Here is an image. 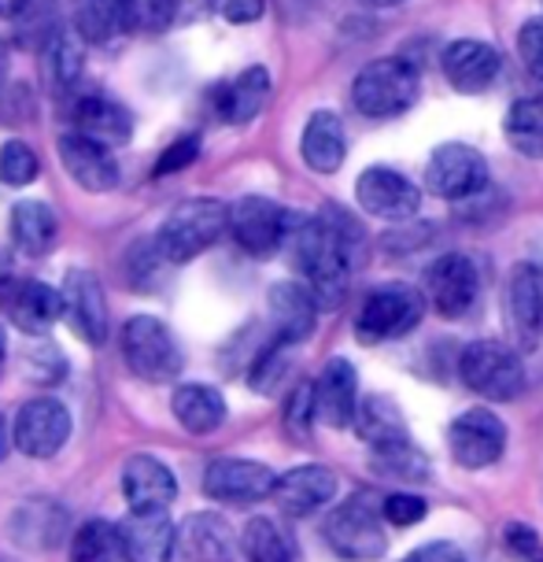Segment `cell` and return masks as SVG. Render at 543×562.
Returning <instances> with one entry per match:
<instances>
[{"mask_svg":"<svg viewBox=\"0 0 543 562\" xmlns=\"http://www.w3.org/2000/svg\"><path fill=\"white\" fill-rule=\"evenodd\" d=\"M285 245L318 304L337 307L348 293V274H351V267H355V259H351L348 245L340 240L337 229L321 215L318 218L289 215Z\"/></svg>","mask_w":543,"mask_h":562,"instance_id":"1","label":"cell"},{"mask_svg":"<svg viewBox=\"0 0 543 562\" xmlns=\"http://www.w3.org/2000/svg\"><path fill=\"white\" fill-rule=\"evenodd\" d=\"M229 229V207L218 204L211 196H196L178 204L170 215L163 218L156 234V252L167 259V263H189L200 252H207L218 237Z\"/></svg>","mask_w":543,"mask_h":562,"instance_id":"2","label":"cell"},{"mask_svg":"<svg viewBox=\"0 0 543 562\" xmlns=\"http://www.w3.org/2000/svg\"><path fill=\"white\" fill-rule=\"evenodd\" d=\"M418 89H421L418 67H410L399 56H385L366 64L355 75V82H351V104L366 119H396L415 108Z\"/></svg>","mask_w":543,"mask_h":562,"instance_id":"3","label":"cell"},{"mask_svg":"<svg viewBox=\"0 0 543 562\" xmlns=\"http://www.w3.org/2000/svg\"><path fill=\"white\" fill-rule=\"evenodd\" d=\"M459 374L470 393L491 400V404H510V400L525 393L521 351L514 345H499V340H474V345L462 348Z\"/></svg>","mask_w":543,"mask_h":562,"instance_id":"4","label":"cell"},{"mask_svg":"<svg viewBox=\"0 0 543 562\" xmlns=\"http://www.w3.org/2000/svg\"><path fill=\"white\" fill-rule=\"evenodd\" d=\"M385 510H377L374 496H351L344 499L333 515L326 518V544L348 562H377L385 555L388 540H385Z\"/></svg>","mask_w":543,"mask_h":562,"instance_id":"5","label":"cell"},{"mask_svg":"<svg viewBox=\"0 0 543 562\" xmlns=\"http://www.w3.org/2000/svg\"><path fill=\"white\" fill-rule=\"evenodd\" d=\"M426 315V293L404 281H388L374 289L355 318V337L362 345H385V340L407 337Z\"/></svg>","mask_w":543,"mask_h":562,"instance_id":"6","label":"cell"},{"mask_svg":"<svg viewBox=\"0 0 543 562\" xmlns=\"http://www.w3.org/2000/svg\"><path fill=\"white\" fill-rule=\"evenodd\" d=\"M118 345H123V359L129 367V374H137L140 381H170L181 374V348L174 334L159 323L156 315H134L118 334Z\"/></svg>","mask_w":543,"mask_h":562,"instance_id":"7","label":"cell"},{"mask_svg":"<svg viewBox=\"0 0 543 562\" xmlns=\"http://www.w3.org/2000/svg\"><path fill=\"white\" fill-rule=\"evenodd\" d=\"M502 326L521 356L543 345V274L540 267L518 263L502 289Z\"/></svg>","mask_w":543,"mask_h":562,"instance_id":"8","label":"cell"},{"mask_svg":"<svg viewBox=\"0 0 543 562\" xmlns=\"http://www.w3.org/2000/svg\"><path fill=\"white\" fill-rule=\"evenodd\" d=\"M488 186V159L474 145L448 140V145L432 148L426 167V189L440 200H470L480 196Z\"/></svg>","mask_w":543,"mask_h":562,"instance_id":"9","label":"cell"},{"mask_svg":"<svg viewBox=\"0 0 543 562\" xmlns=\"http://www.w3.org/2000/svg\"><path fill=\"white\" fill-rule=\"evenodd\" d=\"M448 448H451V459H455L462 470H485L491 463H499L502 451H507V426H502V418L496 411L474 407L451 422Z\"/></svg>","mask_w":543,"mask_h":562,"instance_id":"10","label":"cell"},{"mask_svg":"<svg viewBox=\"0 0 543 562\" xmlns=\"http://www.w3.org/2000/svg\"><path fill=\"white\" fill-rule=\"evenodd\" d=\"M421 293L437 315L444 318H466L474 311L477 296H480V278H477V267L470 256L462 252H451V256H440L432 259L429 270H426V285Z\"/></svg>","mask_w":543,"mask_h":562,"instance_id":"11","label":"cell"},{"mask_svg":"<svg viewBox=\"0 0 543 562\" xmlns=\"http://www.w3.org/2000/svg\"><path fill=\"white\" fill-rule=\"evenodd\" d=\"M274 470L259 459H215L207 470H204V492L218 504H229V507H251L259 499H270L274 496Z\"/></svg>","mask_w":543,"mask_h":562,"instance_id":"12","label":"cell"},{"mask_svg":"<svg viewBox=\"0 0 543 562\" xmlns=\"http://www.w3.org/2000/svg\"><path fill=\"white\" fill-rule=\"evenodd\" d=\"M229 229H234L237 245L245 248L248 256L270 259L285 245L289 211L278 207L274 200H267V196H240L237 204L229 207Z\"/></svg>","mask_w":543,"mask_h":562,"instance_id":"13","label":"cell"},{"mask_svg":"<svg viewBox=\"0 0 543 562\" xmlns=\"http://www.w3.org/2000/svg\"><path fill=\"white\" fill-rule=\"evenodd\" d=\"M355 196L362 211H370L374 218H385V223H407L421 207V189L392 167L362 170L355 182Z\"/></svg>","mask_w":543,"mask_h":562,"instance_id":"14","label":"cell"},{"mask_svg":"<svg viewBox=\"0 0 543 562\" xmlns=\"http://www.w3.org/2000/svg\"><path fill=\"white\" fill-rule=\"evenodd\" d=\"M70 437V411L53 396L30 400L15 415V448L30 459H53Z\"/></svg>","mask_w":543,"mask_h":562,"instance_id":"15","label":"cell"},{"mask_svg":"<svg viewBox=\"0 0 543 562\" xmlns=\"http://www.w3.org/2000/svg\"><path fill=\"white\" fill-rule=\"evenodd\" d=\"M115 529L123 562H174L178 555V529L167 510H129Z\"/></svg>","mask_w":543,"mask_h":562,"instance_id":"16","label":"cell"},{"mask_svg":"<svg viewBox=\"0 0 543 562\" xmlns=\"http://www.w3.org/2000/svg\"><path fill=\"white\" fill-rule=\"evenodd\" d=\"M64 315L70 329L86 340V345L100 348L108 340V300L104 285L93 270H70L64 278Z\"/></svg>","mask_w":543,"mask_h":562,"instance_id":"17","label":"cell"},{"mask_svg":"<svg viewBox=\"0 0 543 562\" xmlns=\"http://www.w3.org/2000/svg\"><path fill=\"white\" fill-rule=\"evenodd\" d=\"M337 496V474L326 467H296L278 477L274 504L285 518H310L315 510L333 504Z\"/></svg>","mask_w":543,"mask_h":562,"instance_id":"18","label":"cell"},{"mask_svg":"<svg viewBox=\"0 0 543 562\" xmlns=\"http://www.w3.org/2000/svg\"><path fill=\"white\" fill-rule=\"evenodd\" d=\"M59 159H64L67 175L82 189H89V193H108V189L118 186V164L112 148L78 134V130L59 137Z\"/></svg>","mask_w":543,"mask_h":562,"instance_id":"19","label":"cell"},{"mask_svg":"<svg viewBox=\"0 0 543 562\" xmlns=\"http://www.w3.org/2000/svg\"><path fill=\"white\" fill-rule=\"evenodd\" d=\"M502 56L499 48H491L488 42H474V37H462L444 48V78L451 89L474 97L491 89V82L499 78Z\"/></svg>","mask_w":543,"mask_h":562,"instance_id":"20","label":"cell"},{"mask_svg":"<svg viewBox=\"0 0 543 562\" xmlns=\"http://www.w3.org/2000/svg\"><path fill=\"white\" fill-rule=\"evenodd\" d=\"M123 496L129 510H167L178 496V477L156 456H129L123 467Z\"/></svg>","mask_w":543,"mask_h":562,"instance_id":"21","label":"cell"},{"mask_svg":"<svg viewBox=\"0 0 543 562\" xmlns=\"http://www.w3.org/2000/svg\"><path fill=\"white\" fill-rule=\"evenodd\" d=\"M318 418L333 429H348L359 407V378L348 359H329L315 381Z\"/></svg>","mask_w":543,"mask_h":562,"instance_id":"22","label":"cell"},{"mask_svg":"<svg viewBox=\"0 0 543 562\" xmlns=\"http://www.w3.org/2000/svg\"><path fill=\"white\" fill-rule=\"evenodd\" d=\"M181 562H237L234 529L218 515H193L178 529V555Z\"/></svg>","mask_w":543,"mask_h":562,"instance_id":"23","label":"cell"},{"mask_svg":"<svg viewBox=\"0 0 543 562\" xmlns=\"http://www.w3.org/2000/svg\"><path fill=\"white\" fill-rule=\"evenodd\" d=\"M318 300L307 285H296V281H278L270 289V315H274V329L278 340H289V345H299L315 334L318 323Z\"/></svg>","mask_w":543,"mask_h":562,"instance_id":"24","label":"cell"},{"mask_svg":"<svg viewBox=\"0 0 543 562\" xmlns=\"http://www.w3.org/2000/svg\"><path fill=\"white\" fill-rule=\"evenodd\" d=\"M299 156L315 175H337L348 156L344 123L333 112H315L307 119L304 137H299Z\"/></svg>","mask_w":543,"mask_h":562,"instance_id":"25","label":"cell"},{"mask_svg":"<svg viewBox=\"0 0 543 562\" xmlns=\"http://www.w3.org/2000/svg\"><path fill=\"white\" fill-rule=\"evenodd\" d=\"M267 100H270V70L248 67V70H240L237 78H229L226 86H218L215 108H218V119H226V123H234V126H245L263 112Z\"/></svg>","mask_w":543,"mask_h":562,"instance_id":"26","label":"cell"},{"mask_svg":"<svg viewBox=\"0 0 543 562\" xmlns=\"http://www.w3.org/2000/svg\"><path fill=\"white\" fill-rule=\"evenodd\" d=\"M8 311H12V323L23 334L45 337L64 318V293L45 285V281H23V285H15L12 300H8Z\"/></svg>","mask_w":543,"mask_h":562,"instance_id":"27","label":"cell"},{"mask_svg":"<svg viewBox=\"0 0 543 562\" xmlns=\"http://www.w3.org/2000/svg\"><path fill=\"white\" fill-rule=\"evenodd\" d=\"M75 130L86 137L100 140V145L108 148H118L126 145L129 134H134V115L126 112L123 104H115V100H104V97H86L75 104Z\"/></svg>","mask_w":543,"mask_h":562,"instance_id":"28","label":"cell"},{"mask_svg":"<svg viewBox=\"0 0 543 562\" xmlns=\"http://www.w3.org/2000/svg\"><path fill=\"white\" fill-rule=\"evenodd\" d=\"M67 533V510L48 499H30L12 515V540L19 548L48 551Z\"/></svg>","mask_w":543,"mask_h":562,"instance_id":"29","label":"cell"},{"mask_svg":"<svg viewBox=\"0 0 543 562\" xmlns=\"http://www.w3.org/2000/svg\"><path fill=\"white\" fill-rule=\"evenodd\" d=\"M351 429H355V437L366 440L370 448L392 445V440H407V418L396 400H388V396H359Z\"/></svg>","mask_w":543,"mask_h":562,"instance_id":"30","label":"cell"},{"mask_svg":"<svg viewBox=\"0 0 543 562\" xmlns=\"http://www.w3.org/2000/svg\"><path fill=\"white\" fill-rule=\"evenodd\" d=\"M59 218L42 200H19L12 207V240L23 256H45L56 245Z\"/></svg>","mask_w":543,"mask_h":562,"instance_id":"31","label":"cell"},{"mask_svg":"<svg viewBox=\"0 0 543 562\" xmlns=\"http://www.w3.org/2000/svg\"><path fill=\"white\" fill-rule=\"evenodd\" d=\"M170 407H174V418L181 422V426L189 429V434L196 437H207L215 434L218 426L226 422V400L218 389L211 385H181L174 400H170Z\"/></svg>","mask_w":543,"mask_h":562,"instance_id":"32","label":"cell"},{"mask_svg":"<svg viewBox=\"0 0 543 562\" xmlns=\"http://www.w3.org/2000/svg\"><path fill=\"white\" fill-rule=\"evenodd\" d=\"M240 551L248 562H296V540L281 521L259 515L240 533Z\"/></svg>","mask_w":543,"mask_h":562,"instance_id":"33","label":"cell"},{"mask_svg":"<svg viewBox=\"0 0 543 562\" xmlns=\"http://www.w3.org/2000/svg\"><path fill=\"white\" fill-rule=\"evenodd\" d=\"M70 19H75L78 37L93 45L112 42L123 23V0H70Z\"/></svg>","mask_w":543,"mask_h":562,"instance_id":"34","label":"cell"},{"mask_svg":"<svg viewBox=\"0 0 543 562\" xmlns=\"http://www.w3.org/2000/svg\"><path fill=\"white\" fill-rule=\"evenodd\" d=\"M374 451V470L381 477L392 481H407V485H418V481L429 477V456L421 448H415V440H392V445L370 448Z\"/></svg>","mask_w":543,"mask_h":562,"instance_id":"35","label":"cell"},{"mask_svg":"<svg viewBox=\"0 0 543 562\" xmlns=\"http://www.w3.org/2000/svg\"><path fill=\"white\" fill-rule=\"evenodd\" d=\"M502 130L521 156L543 159V100H518L502 119Z\"/></svg>","mask_w":543,"mask_h":562,"instance_id":"36","label":"cell"},{"mask_svg":"<svg viewBox=\"0 0 543 562\" xmlns=\"http://www.w3.org/2000/svg\"><path fill=\"white\" fill-rule=\"evenodd\" d=\"M118 529L104 518L82 521L75 537H70V562H118Z\"/></svg>","mask_w":543,"mask_h":562,"instance_id":"37","label":"cell"},{"mask_svg":"<svg viewBox=\"0 0 543 562\" xmlns=\"http://www.w3.org/2000/svg\"><path fill=\"white\" fill-rule=\"evenodd\" d=\"M82 45L67 34H56L45 42V70H48V82L59 86V89H70L82 78Z\"/></svg>","mask_w":543,"mask_h":562,"instance_id":"38","label":"cell"},{"mask_svg":"<svg viewBox=\"0 0 543 562\" xmlns=\"http://www.w3.org/2000/svg\"><path fill=\"white\" fill-rule=\"evenodd\" d=\"M178 19V0H123V23L134 34H159Z\"/></svg>","mask_w":543,"mask_h":562,"instance_id":"39","label":"cell"},{"mask_svg":"<svg viewBox=\"0 0 543 562\" xmlns=\"http://www.w3.org/2000/svg\"><path fill=\"white\" fill-rule=\"evenodd\" d=\"M37 175H42V159H37V153L26 140H8V145L0 148V182L4 186L23 189L34 182Z\"/></svg>","mask_w":543,"mask_h":562,"instance_id":"40","label":"cell"},{"mask_svg":"<svg viewBox=\"0 0 543 562\" xmlns=\"http://www.w3.org/2000/svg\"><path fill=\"white\" fill-rule=\"evenodd\" d=\"M289 340H274L263 356L256 359V367H251V389L256 393H274V389L281 385V378H285L289 370Z\"/></svg>","mask_w":543,"mask_h":562,"instance_id":"41","label":"cell"},{"mask_svg":"<svg viewBox=\"0 0 543 562\" xmlns=\"http://www.w3.org/2000/svg\"><path fill=\"white\" fill-rule=\"evenodd\" d=\"M318 418V400H315V385L310 381H299L293 389L285 404V429L293 434L296 440H304L310 434V422Z\"/></svg>","mask_w":543,"mask_h":562,"instance_id":"42","label":"cell"},{"mask_svg":"<svg viewBox=\"0 0 543 562\" xmlns=\"http://www.w3.org/2000/svg\"><path fill=\"white\" fill-rule=\"evenodd\" d=\"M381 510H385V521H392V526L410 529L426 518L429 504L421 496H415V492H392L385 504H381Z\"/></svg>","mask_w":543,"mask_h":562,"instance_id":"43","label":"cell"},{"mask_svg":"<svg viewBox=\"0 0 543 562\" xmlns=\"http://www.w3.org/2000/svg\"><path fill=\"white\" fill-rule=\"evenodd\" d=\"M518 56L529 75L543 86V19H529L518 30Z\"/></svg>","mask_w":543,"mask_h":562,"instance_id":"44","label":"cell"},{"mask_svg":"<svg viewBox=\"0 0 543 562\" xmlns=\"http://www.w3.org/2000/svg\"><path fill=\"white\" fill-rule=\"evenodd\" d=\"M502 540H507V551L521 562H543V540L532 526H525V521H510L507 533H502Z\"/></svg>","mask_w":543,"mask_h":562,"instance_id":"45","label":"cell"},{"mask_svg":"<svg viewBox=\"0 0 543 562\" xmlns=\"http://www.w3.org/2000/svg\"><path fill=\"white\" fill-rule=\"evenodd\" d=\"M196 156H200V137H193V134L178 137L174 145H170L167 153L159 156L156 175H174V170H185L189 164H193Z\"/></svg>","mask_w":543,"mask_h":562,"instance_id":"46","label":"cell"},{"mask_svg":"<svg viewBox=\"0 0 543 562\" xmlns=\"http://www.w3.org/2000/svg\"><path fill=\"white\" fill-rule=\"evenodd\" d=\"M30 378L42 381V385H53V381L64 378V356L53 345H42L30 356Z\"/></svg>","mask_w":543,"mask_h":562,"instance_id":"47","label":"cell"},{"mask_svg":"<svg viewBox=\"0 0 543 562\" xmlns=\"http://www.w3.org/2000/svg\"><path fill=\"white\" fill-rule=\"evenodd\" d=\"M211 8H215L226 23H237V26L256 23V19L263 15V0H211Z\"/></svg>","mask_w":543,"mask_h":562,"instance_id":"48","label":"cell"},{"mask_svg":"<svg viewBox=\"0 0 543 562\" xmlns=\"http://www.w3.org/2000/svg\"><path fill=\"white\" fill-rule=\"evenodd\" d=\"M404 562H466V559H462V551L455 544H448V540H432V544H421L410 551Z\"/></svg>","mask_w":543,"mask_h":562,"instance_id":"49","label":"cell"},{"mask_svg":"<svg viewBox=\"0 0 543 562\" xmlns=\"http://www.w3.org/2000/svg\"><path fill=\"white\" fill-rule=\"evenodd\" d=\"M30 8V0H0V19H15Z\"/></svg>","mask_w":543,"mask_h":562,"instance_id":"50","label":"cell"},{"mask_svg":"<svg viewBox=\"0 0 543 562\" xmlns=\"http://www.w3.org/2000/svg\"><path fill=\"white\" fill-rule=\"evenodd\" d=\"M8 67H12V56H8V45L0 42V86H4V78H8Z\"/></svg>","mask_w":543,"mask_h":562,"instance_id":"51","label":"cell"},{"mask_svg":"<svg viewBox=\"0 0 543 562\" xmlns=\"http://www.w3.org/2000/svg\"><path fill=\"white\" fill-rule=\"evenodd\" d=\"M362 4H370V8H396V4H404V0H362Z\"/></svg>","mask_w":543,"mask_h":562,"instance_id":"52","label":"cell"},{"mask_svg":"<svg viewBox=\"0 0 543 562\" xmlns=\"http://www.w3.org/2000/svg\"><path fill=\"white\" fill-rule=\"evenodd\" d=\"M4 445H8V429H4V418H0V459H4Z\"/></svg>","mask_w":543,"mask_h":562,"instance_id":"53","label":"cell"},{"mask_svg":"<svg viewBox=\"0 0 543 562\" xmlns=\"http://www.w3.org/2000/svg\"><path fill=\"white\" fill-rule=\"evenodd\" d=\"M4 351H8V340H4V329H0V367H4Z\"/></svg>","mask_w":543,"mask_h":562,"instance_id":"54","label":"cell"}]
</instances>
